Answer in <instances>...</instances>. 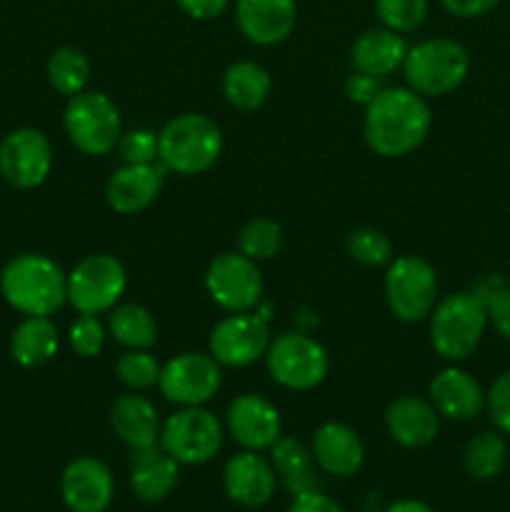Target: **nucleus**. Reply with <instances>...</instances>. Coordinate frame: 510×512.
Instances as JSON below:
<instances>
[{
    "label": "nucleus",
    "mask_w": 510,
    "mask_h": 512,
    "mask_svg": "<svg viewBox=\"0 0 510 512\" xmlns=\"http://www.w3.org/2000/svg\"><path fill=\"white\" fill-rule=\"evenodd\" d=\"M433 128V113L413 88H383L365 105L363 135L368 148L383 158H403L418 150Z\"/></svg>",
    "instance_id": "f257e3e1"
},
{
    "label": "nucleus",
    "mask_w": 510,
    "mask_h": 512,
    "mask_svg": "<svg viewBox=\"0 0 510 512\" xmlns=\"http://www.w3.org/2000/svg\"><path fill=\"white\" fill-rule=\"evenodd\" d=\"M5 303L25 318H50L68 303V275L40 253H20L0 270Z\"/></svg>",
    "instance_id": "f03ea898"
},
{
    "label": "nucleus",
    "mask_w": 510,
    "mask_h": 512,
    "mask_svg": "<svg viewBox=\"0 0 510 512\" xmlns=\"http://www.w3.org/2000/svg\"><path fill=\"white\" fill-rule=\"evenodd\" d=\"M223 153V130L210 115L183 113L158 133V160L178 175H200Z\"/></svg>",
    "instance_id": "7ed1b4c3"
},
{
    "label": "nucleus",
    "mask_w": 510,
    "mask_h": 512,
    "mask_svg": "<svg viewBox=\"0 0 510 512\" xmlns=\"http://www.w3.org/2000/svg\"><path fill=\"white\" fill-rule=\"evenodd\" d=\"M488 328V313L478 293H453L430 313V343L448 363H463L475 353Z\"/></svg>",
    "instance_id": "20e7f679"
},
{
    "label": "nucleus",
    "mask_w": 510,
    "mask_h": 512,
    "mask_svg": "<svg viewBox=\"0 0 510 512\" xmlns=\"http://www.w3.org/2000/svg\"><path fill=\"white\" fill-rule=\"evenodd\" d=\"M408 88L423 98H443L465 83L470 73V55L458 40L428 38L408 48L403 63Z\"/></svg>",
    "instance_id": "39448f33"
},
{
    "label": "nucleus",
    "mask_w": 510,
    "mask_h": 512,
    "mask_svg": "<svg viewBox=\"0 0 510 512\" xmlns=\"http://www.w3.org/2000/svg\"><path fill=\"white\" fill-rule=\"evenodd\" d=\"M63 128L80 153L100 158L118 148V140L123 135V118H120L118 105L108 95L98 90H83L68 98Z\"/></svg>",
    "instance_id": "423d86ee"
},
{
    "label": "nucleus",
    "mask_w": 510,
    "mask_h": 512,
    "mask_svg": "<svg viewBox=\"0 0 510 512\" xmlns=\"http://www.w3.org/2000/svg\"><path fill=\"white\" fill-rule=\"evenodd\" d=\"M385 300L390 313L403 323L430 318L438 303V275L433 265L418 255L390 260L385 273Z\"/></svg>",
    "instance_id": "0eeeda50"
},
{
    "label": "nucleus",
    "mask_w": 510,
    "mask_h": 512,
    "mask_svg": "<svg viewBox=\"0 0 510 512\" xmlns=\"http://www.w3.org/2000/svg\"><path fill=\"white\" fill-rule=\"evenodd\" d=\"M128 288L125 265L115 255H85L68 273V303L80 315H103L118 305Z\"/></svg>",
    "instance_id": "6e6552de"
},
{
    "label": "nucleus",
    "mask_w": 510,
    "mask_h": 512,
    "mask_svg": "<svg viewBox=\"0 0 510 512\" xmlns=\"http://www.w3.org/2000/svg\"><path fill=\"white\" fill-rule=\"evenodd\" d=\"M270 378L288 390H313L328 378L330 358L323 345L305 333H283L270 340L265 353Z\"/></svg>",
    "instance_id": "1a4fd4ad"
},
{
    "label": "nucleus",
    "mask_w": 510,
    "mask_h": 512,
    "mask_svg": "<svg viewBox=\"0 0 510 512\" xmlns=\"http://www.w3.org/2000/svg\"><path fill=\"white\" fill-rule=\"evenodd\" d=\"M160 448L180 465H205L223 448V425L203 405L180 408L160 428Z\"/></svg>",
    "instance_id": "9d476101"
},
{
    "label": "nucleus",
    "mask_w": 510,
    "mask_h": 512,
    "mask_svg": "<svg viewBox=\"0 0 510 512\" xmlns=\"http://www.w3.org/2000/svg\"><path fill=\"white\" fill-rule=\"evenodd\" d=\"M223 385V365L210 353H180L163 365L160 393L178 408L205 405Z\"/></svg>",
    "instance_id": "9b49d317"
},
{
    "label": "nucleus",
    "mask_w": 510,
    "mask_h": 512,
    "mask_svg": "<svg viewBox=\"0 0 510 512\" xmlns=\"http://www.w3.org/2000/svg\"><path fill=\"white\" fill-rule=\"evenodd\" d=\"M205 288L225 313H250L263 298V273L243 253H220L208 265Z\"/></svg>",
    "instance_id": "f8f14e48"
},
{
    "label": "nucleus",
    "mask_w": 510,
    "mask_h": 512,
    "mask_svg": "<svg viewBox=\"0 0 510 512\" xmlns=\"http://www.w3.org/2000/svg\"><path fill=\"white\" fill-rule=\"evenodd\" d=\"M53 170V148L38 128H15L0 143V175L18 190H33Z\"/></svg>",
    "instance_id": "ddd939ff"
},
{
    "label": "nucleus",
    "mask_w": 510,
    "mask_h": 512,
    "mask_svg": "<svg viewBox=\"0 0 510 512\" xmlns=\"http://www.w3.org/2000/svg\"><path fill=\"white\" fill-rule=\"evenodd\" d=\"M270 330L265 318L250 313H230L210 330L208 353L228 368H248L265 358Z\"/></svg>",
    "instance_id": "4468645a"
},
{
    "label": "nucleus",
    "mask_w": 510,
    "mask_h": 512,
    "mask_svg": "<svg viewBox=\"0 0 510 512\" xmlns=\"http://www.w3.org/2000/svg\"><path fill=\"white\" fill-rule=\"evenodd\" d=\"M225 428L243 450L263 453L273 448L283 435V420H280L278 408L263 395L243 393L228 405Z\"/></svg>",
    "instance_id": "2eb2a0df"
},
{
    "label": "nucleus",
    "mask_w": 510,
    "mask_h": 512,
    "mask_svg": "<svg viewBox=\"0 0 510 512\" xmlns=\"http://www.w3.org/2000/svg\"><path fill=\"white\" fill-rule=\"evenodd\" d=\"M60 495L70 512H105L113 503L115 480L98 458H75L60 475Z\"/></svg>",
    "instance_id": "dca6fc26"
},
{
    "label": "nucleus",
    "mask_w": 510,
    "mask_h": 512,
    "mask_svg": "<svg viewBox=\"0 0 510 512\" xmlns=\"http://www.w3.org/2000/svg\"><path fill=\"white\" fill-rule=\"evenodd\" d=\"M275 485H278V475L273 465L255 450L233 455L223 468L225 495L243 508L268 505L275 495Z\"/></svg>",
    "instance_id": "f3484780"
},
{
    "label": "nucleus",
    "mask_w": 510,
    "mask_h": 512,
    "mask_svg": "<svg viewBox=\"0 0 510 512\" xmlns=\"http://www.w3.org/2000/svg\"><path fill=\"white\" fill-rule=\"evenodd\" d=\"M235 20L250 43L278 45L298 23V0H235Z\"/></svg>",
    "instance_id": "a211bd4d"
},
{
    "label": "nucleus",
    "mask_w": 510,
    "mask_h": 512,
    "mask_svg": "<svg viewBox=\"0 0 510 512\" xmlns=\"http://www.w3.org/2000/svg\"><path fill=\"white\" fill-rule=\"evenodd\" d=\"M165 168L155 163L128 165L113 170L105 183V200L120 215H135L148 210L163 190Z\"/></svg>",
    "instance_id": "6ab92c4d"
},
{
    "label": "nucleus",
    "mask_w": 510,
    "mask_h": 512,
    "mask_svg": "<svg viewBox=\"0 0 510 512\" xmlns=\"http://www.w3.org/2000/svg\"><path fill=\"white\" fill-rule=\"evenodd\" d=\"M428 395L440 418L455 420V423L475 420L485 410L483 385H480L470 373L455 368V365L440 370V373L430 380Z\"/></svg>",
    "instance_id": "aec40b11"
},
{
    "label": "nucleus",
    "mask_w": 510,
    "mask_h": 512,
    "mask_svg": "<svg viewBox=\"0 0 510 512\" xmlns=\"http://www.w3.org/2000/svg\"><path fill=\"white\" fill-rule=\"evenodd\" d=\"M385 428L388 435L408 450H423L435 443L440 433V415L430 400L405 395L393 400L385 410Z\"/></svg>",
    "instance_id": "412c9836"
},
{
    "label": "nucleus",
    "mask_w": 510,
    "mask_h": 512,
    "mask_svg": "<svg viewBox=\"0 0 510 512\" xmlns=\"http://www.w3.org/2000/svg\"><path fill=\"white\" fill-rule=\"evenodd\" d=\"M310 450H313L318 468L335 478H350L365 463V445L360 435L350 425L335 423V420L323 423L315 430Z\"/></svg>",
    "instance_id": "4be33fe9"
},
{
    "label": "nucleus",
    "mask_w": 510,
    "mask_h": 512,
    "mask_svg": "<svg viewBox=\"0 0 510 512\" xmlns=\"http://www.w3.org/2000/svg\"><path fill=\"white\" fill-rule=\"evenodd\" d=\"M180 480V463L163 448L153 445L130 453V490L140 503H163Z\"/></svg>",
    "instance_id": "5701e85b"
},
{
    "label": "nucleus",
    "mask_w": 510,
    "mask_h": 512,
    "mask_svg": "<svg viewBox=\"0 0 510 512\" xmlns=\"http://www.w3.org/2000/svg\"><path fill=\"white\" fill-rule=\"evenodd\" d=\"M110 425H113L115 435L128 445V450H145L160 443V415L158 408L150 403L145 395L130 393L120 395L110 408Z\"/></svg>",
    "instance_id": "b1692460"
},
{
    "label": "nucleus",
    "mask_w": 510,
    "mask_h": 512,
    "mask_svg": "<svg viewBox=\"0 0 510 512\" xmlns=\"http://www.w3.org/2000/svg\"><path fill=\"white\" fill-rule=\"evenodd\" d=\"M405 55H408V43L403 35L390 28H370L355 38L350 48V60L353 68L360 73L375 75V78H388L398 68H403Z\"/></svg>",
    "instance_id": "393cba45"
},
{
    "label": "nucleus",
    "mask_w": 510,
    "mask_h": 512,
    "mask_svg": "<svg viewBox=\"0 0 510 512\" xmlns=\"http://www.w3.org/2000/svg\"><path fill=\"white\" fill-rule=\"evenodd\" d=\"M270 465H273L275 475L283 483V488L290 495H303L318 490V463H315L313 450L298 438H283L280 435L278 443L270 448Z\"/></svg>",
    "instance_id": "a878e982"
},
{
    "label": "nucleus",
    "mask_w": 510,
    "mask_h": 512,
    "mask_svg": "<svg viewBox=\"0 0 510 512\" xmlns=\"http://www.w3.org/2000/svg\"><path fill=\"white\" fill-rule=\"evenodd\" d=\"M58 348V328L50 318H25L10 335V358L20 368H40L50 363Z\"/></svg>",
    "instance_id": "bb28decb"
},
{
    "label": "nucleus",
    "mask_w": 510,
    "mask_h": 512,
    "mask_svg": "<svg viewBox=\"0 0 510 512\" xmlns=\"http://www.w3.org/2000/svg\"><path fill=\"white\" fill-rule=\"evenodd\" d=\"M270 88H273L270 73L253 60H238L223 75L225 100L243 113L263 108L265 100L270 98Z\"/></svg>",
    "instance_id": "cd10ccee"
},
{
    "label": "nucleus",
    "mask_w": 510,
    "mask_h": 512,
    "mask_svg": "<svg viewBox=\"0 0 510 512\" xmlns=\"http://www.w3.org/2000/svg\"><path fill=\"white\" fill-rule=\"evenodd\" d=\"M108 330L123 348L150 350L158 340V325L143 305L125 303L110 310Z\"/></svg>",
    "instance_id": "c85d7f7f"
},
{
    "label": "nucleus",
    "mask_w": 510,
    "mask_h": 512,
    "mask_svg": "<svg viewBox=\"0 0 510 512\" xmlns=\"http://www.w3.org/2000/svg\"><path fill=\"white\" fill-rule=\"evenodd\" d=\"M508 448L500 438V430H480L463 448V468L475 480H493L503 473Z\"/></svg>",
    "instance_id": "c756f323"
},
{
    "label": "nucleus",
    "mask_w": 510,
    "mask_h": 512,
    "mask_svg": "<svg viewBox=\"0 0 510 512\" xmlns=\"http://www.w3.org/2000/svg\"><path fill=\"white\" fill-rule=\"evenodd\" d=\"M48 73L50 85L58 90L60 95H73L83 93L85 85L90 80V60L83 50L73 48V45H63V48L53 50V55L48 58Z\"/></svg>",
    "instance_id": "7c9ffc66"
},
{
    "label": "nucleus",
    "mask_w": 510,
    "mask_h": 512,
    "mask_svg": "<svg viewBox=\"0 0 510 512\" xmlns=\"http://www.w3.org/2000/svg\"><path fill=\"white\" fill-rule=\"evenodd\" d=\"M283 248V228L270 218H253L240 228L238 233V253L245 258L263 263L275 258Z\"/></svg>",
    "instance_id": "2f4dec72"
},
{
    "label": "nucleus",
    "mask_w": 510,
    "mask_h": 512,
    "mask_svg": "<svg viewBox=\"0 0 510 512\" xmlns=\"http://www.w3.org/2000/svg\"><path fill=\"white\" fill-rule=\"evenodd\" d=\"M160 373H163V365L148 350H125L115 363L118 380L135 393L155 388L160 383Z\"/></svg>",
    "instance_id": "473e14b6"
},
{
    "label": "nucleus",
    "mask_w": 510,
    "mask_h": 512,
    "mask_svg": "<svg viewBox=\"0 0 510 512\" xmlns=\"http://www.w3.org/2000/svg\"><path fill=\"white\" fill-rule=\"evenodd\" d=\"M375 15L383 28L395 33H413L428 18V0H373Z\"/></svg>",
    "instance_id": "72a5a7b5"
},
{
    "label": "nucleus",
    "mask_w": 510,
    "mask_h": 512,
    "mask_svg": "<svg viewBox=\"0 0 510 512\" xmlns=\"http://www.w3.org/2000/svg\"><path fill=\"white\" fill-rule=\"evenodd\" d=\"M348 253L358 263L378 268V265H388L393 260V243L383 230L365 225L348 235Z\"/></svg>",
    "instance_id": "f704fd0d"
},
{
    "label": "nucleus",
    "mask_w": 510,
    "mask_h": 512,
    "mask_svg": "<svg viewBox=\"0 0 510 512\" xmlns=\"http://www.w3.org/2000/svg\"><path fill=\"white\" fill-rule=\"evenodd\" d=\"M475 293L483 298L488 323L493 325L500 338L510 343V288L500 285L498 280H485Z\"/></svg>",
    "instance_id": "c9c22d12"
},
{
    "label": "nucleus",
    "mask_w": 510,
    "mask_h": 512,
    "mask_svg": "<svg viewBox=\"0 0 510 512\" xmlns=\"http://www.w3.org/2000/svg\"><path fill=\"white\" fill-rule=\"evenodd\" d=\"M68 343L80 358H98L105 345V325L100 323L98 315H78L70 325Z\"/></svg>",
    "instance_id": "e433bc0d"
},
{
    "label": "nucleus",
    "mask_w": 510,
    "mask_h": 512,
    "mask_svg": "<svg viewBox=\"0 0 510 512\" xmlns=\"http://www.w3.org/2000/svg\"><path fill=\"white\" fill-rule=\"evenodd\" d=\"M120 160L128 165H145L158 160V133L148 128H135L120 135L118 148Z\"/></svg>",
    "instance_id": "4c0bfd02"
},
{
    "label": "nucleus",
    "mask_w": 510,
    "mask_h": 512,
    "mask_svg": "<svg viewBox=\"0 0 510 512\" xmlns=\"http://www.w3.org/2000/svg\"><path fill=\"white\" fill-rule=\"evenodd\" d=\"M485 410H488L495 430L510 435V370L490 385V390L485 393Z\"/></svg>",
    "instance_id": "58836bf2"
},
{
    "label": "nucleus",
    "mask_w": 510,
    "mask_h": 512,
    "mask_svg": "<svg viewBox=\"0 0 510 512\" xmlns=\"http://www.w3.org/2000/svg\"><path fill=\"white\" fill-rule=\"evenodd\" d=\"M380 90H383L380 78H375V75H368V73H360V70H355V73L345 80V95H348V100L355 105H363V108L373 103V98L380 93Z\"/></svg>",
    "instance_id": "ea45409f"
},
{
    "label": "nucleus",
    "mask_w": 510,
    "mask_h": 512,
    "mask_svg": "<svg viewBox=\"0 0 510 512\" xmlns=\"http://www.w3.org/2000/svg\"><path fill=\"white\" fill-rule=\"evenodd\" d=\"M440 5H443L445 13L453 15V18L470 20V18H480V15L498 8L500 0H440Z\"/></svg>",
    "instance_id": "a19ab883"
},
{
    "label": "nucleus",
    "mask_w": 510,
    "mask_h": 512,
    "mask_svg": "<svg viewBox=\"0 0 510 512\" xmlns=\"http://www.w3.org/2000/svg\"><path fill=\"white\" fill-rule=\"evenodd\" d=\"M178 8L193 20H215L228 10L230 0H175Z\"/></svg>",
    "instance_id": "79ce46f5"
},
{
    "label": "nucleus",
    "mask_w": 510,
    "mask_h": 512,
    "mask_svg": "<svg viewBox=\"0 0 510 512\" xmlns=\"http://www.w3.org/2000/svg\"><path fill=\"white\" fill-rule=\"evenodd\" d=\"M288 512H343V508L325 493L313 490V493L295 495Z\"/></svg>",
    "instance_id": "37998d69"
},
{
    "label": "nucleus",
    "mask_w": 510,
    "mask_h": 512,
    "mask_svg": "<svg viewBox=\"0 0 510 512\" xmlns=\"http://www.w3.org/2000/svg\"><path fill=\"white\" fill-rule=\"evenodd\" d=\"M385 512H435L428 503L415 498H405V500H395L393 505H388Z\"/></svg>",
    "instance_id": "c03bdc74"
}]
</instances>
